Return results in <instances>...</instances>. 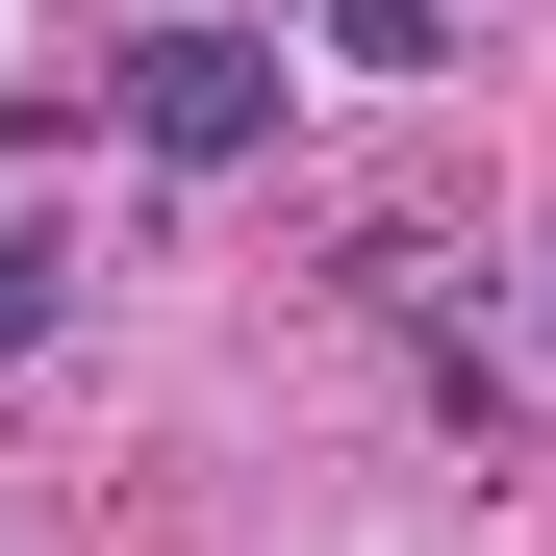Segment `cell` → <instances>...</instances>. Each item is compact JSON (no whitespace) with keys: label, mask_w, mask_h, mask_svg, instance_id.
<instances>
[{"label":"cell","mask_w":556,"mask_h":556,"mask_svg":"<svg viewBox=\"0 0 556 556\" xmlns=\"http://www.w3.org/2000/svg\"><path fill=\"white\" fill-rule=\"evenodd\" d=\"M51 329H76V228H0V380H26Z\"/></svg>","instance_id":"3"},{"label":"cell","mask_w":556,"mask_h":556,"mask_svg":"<svg viewBox=\"0 0 556 556\" xmlns=\"http://www.w3.org/2000/svg\"><path fill=\"white\" fill-rule=\"evenodd\" d=\"M455 26L481 0H329V76H455Z\"/></svg>","instance_id":"2"},{"label":"cell","mask_w":556,"mask_h":556,"mask_svg":"<svg viewBox=\"0 0 556 556\" xmlns=\"http://www.w3.org/2000/svg\"><path fill=\"white\" fill-rule=\"evenodd\" d=\"M304 76H329L304 26H152L102 102H127V152H152V177H253L278 127H304Z\"/></svg>","instance_id":"1"},{"label":"cell","mask_w":556,"mask_h":556,"mask_svg":"<svg viewBox=\"0 0 556 556\" xmlns=\"http://www.w3.org/2000/svg\"><path fill=\"white\" fill-rule=\"evenodd\" d=\"M531 329H556V304H531Z\"/></svg>","instance_id":"4"}]
</instances>
